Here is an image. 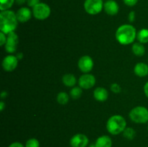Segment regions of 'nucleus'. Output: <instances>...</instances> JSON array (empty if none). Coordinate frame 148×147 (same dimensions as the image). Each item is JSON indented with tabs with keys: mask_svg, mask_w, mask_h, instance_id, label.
<instances>
[{
	"mask_svg": "<svg viewBox=\"0 0 148 147\" xmlns=\"http://www.w3.org/2000/svg\"><path fill=\"white\" fill-rule=\"evenodd\" d=\"M18 25V20L14 12L4 10L0 12V30L4 34L8 35L14 32Z\"/></svg>",
	"mask_w": 148,
	"mask_h": 147,
	"instance_id": "nucleus-1",
	"label": "nucleus"
},
{
	"mask_svg": "<svg viewBox=\"0 0 148 147\" xmlns=\"http://www.w3.org/2000/svg\"><path fill=\"white\" fill-rule=\"evenodd\" d=\"M116 39L121 45H130L137 38V30L130 24H124L119 26L116 31Z\"/></svg>",
	"mask_w": 148,
	"mask_h": 147,
	"instance_id": "nucleus-2",
	"label": "nucleus"
},
{
	"mask_svg": "<svg viewBox=\"0 0 148 147\" xmlns=\"http://www.w3.org/2000/svg\"><path fill=\"white\" fill-rule=\"evenodd\" d=\"M127 128V121L125 118L119 115L110 117L106 122V129L111 135H119L123 133Z\"/></svg>",
	"mask_w": 148,
	"mask_h": 147,
	"instance_id": "nucleus-3",
	"label": "nucleus"
},
{
	"mask_svg": "<svg viewBox=\"0 0 148 147\" xmlns=\"http://www.w3.org/2000/svg\"><path fill=\"white\" fill-rule=\"evenodd\" d=\"M129 116L135 123H146L148 122V109L144 106H137L131 110Z\"/></svg>",
	"mask_w": 148,
	"mask_h": 147,
	"instance_id": "nucleus-4",
	"label": "nucleus"
},
{
	"mask_svg": "<svg viewBox=\"0 0 148 147\" xmlns=\"http://www.w3.org/2000/svg\"><path fill=\"white\" fill-rule=\"evenodd\" d=\"M103 0H85L84 2V9L88 14L95 15L103 10Z\"/></svg>",
	"mask_w": 148,
	"mask_h": 147,
	"instance_id": "nucleus-5",
	"label": "nucleus"
},
{
	"mask_svg": "<svg viewBox=\"0 0 148 147\" xmlns=\"http://www.w3.org/2000/svg\"><path fill=\"white\" fill-rule=\"evenodd\" d=\"M32 12H33V15L35 18L39 20H44L50 16L51 10L47 4L40 2L33 7Z\"/></svg>",
	"mask_w": 148,
	"mask_h": 147,
	"instance_id": "nucleus-6",
	"label": "nucleus"
},
{
	"mask_svg": "<svg viewBox=\"0 0 148 147\" xmlns=\"http://www.w3.org/2000/svg\"><path fill=\"white\" fill-rule=\"evenodd\" d=\"M19 43L18 35L14 32L7 35V40L4 45V49L8 53H13L16 51Z\"/></svg>",
	"mask_w": 148,
	"mask_h": 147,
	"instance_id": "nucleus-7",
	"label": "nucleus"
},
{
	"mask_svg": "<svg viewBox=\"0 0 148 147\" xmlns=\"http://www.w3.org/2000/svg\"><path fill=\"white\" fill-rule=\"evenodd\" d=\"M94 62L89 56H83L78 61V68L84 74H88L92 71Z\"/></svg>",
	"mask_w": 148,
	"mask_h": 147,
	"instance_id": "nucleus-8",
	"label": "nucleus"
},
{
	"mask_svg": "<svg viewBox=\"0 0 148 147\" xmlns=\"http://www.w3.org/2000/svg\"><path fill=\"white\" fill-rule=\"evenodd\" d=\"M95 82H96L95 77L90 74H84L79 78L78 80L79 86L82 89H89L93 87L95 84Z\"/></svg>",
	"mask_w": 148,
	"mask_h": 147,
	"instance_id": "nucleus-9",
	"label": "nucleus"
},
{
	"mask_svg": "<svg viewBox=\"0 0 148 147\" xmlns=\"http://www.w3.org/2000/svg\"><path fill=\"white\" fill-rule=\"evenodd\" d=\"M89 144L88 136L83 133H77L74 135L69 141L71 147H87Z\"/></svg>",
	"mask_w": 148,
	"mask_h": 147,
	"instance_id": "nucleus-10",
	"label": "nucleus"
},
{
	"mask_svg": "<svg viewBox=\"0 0 148 147\" xmlns=\"http://www.w3.org/2000/svg\"><path fill=\"white\" fill-rule=\"evenodd\" d=\"M18 65V59L17 56L8 55L5 56L2 61V68L6 71H12Z\"/></svg>",
	"mask_w": 148,
	"mask_h": 147,
	"instance_id": "nucleus-11",
	"label": "nucleus"
},
{
	"mask_svg": "<svg viewBox=\"0 0 148 147\" xmlns=\"http://www.w3.org/2000/svg\"><path fill=\"white\" fill-rule=\"evenodd\" d=\"M17 18L18 22L21 23H25L28 22L31 19L32 15H33V12L26 7H23L19 9L16 12Z\"/></svg>",
	"mask_w": 148,
	"mask_h": 147,
	"instance_id": "nucleus-12",
	"label": "nucleus"
},
{
	"mask_svg": "<svg viewBox=\"0 0 148 147\" xmlns=\"http://www.w3.org/2000/svg\"><path fill=\"white\" fill-rule=\"evenodd\" d=\"M103 9L107 14L110 16H114L118 14L119 11V6L118 3L114 0H108L104 3Z\"/></svg>",
	"mask_w": 148,
	"mask_h": 147,
	"instance_id": "nucleus-13",
	"label": "nucleus"
},
{
	"mask_svg": "<svg viewBox=\"0 0 148 147\" xmlns=\"http://www.w3.org/2000/svg\"><path fill=\"white\" fill-rule=\"evenodd\" d=\"M94 98L98 102H105L108 97V92L103 87H97L93 92Z\"/></svg>",
	"mask_w": 148,
	"mask_h": 147,
	"instance_id": "nucleus-14",
	"label": "nucleus"
},
{
	"mask_svg": "<svg viewBox=\"0 0 148 147\" xmlns=\"http://www.w3.org/2000/svg\"><path fill=\"white\" fill-rule=\"evenodd\" d=\"M134 72L139 77H145L148 75V65L145 63L140 62L135 65Z\"/></svg>",
	"mask_w": 148,
	"mask_h": 147,
	"instance_id": "nucleus-15",
	"label": "nucleus"
},
{
	"mask_svg": "<svg viewBox=\"0 0 148 147\" xmlns=\"http://www.w3.org/2000/svg\"><path fill=\"white\" fill-rule=\"evenodd\" d=\"M95 144L96 147H112V140L108 135H103L97 138Z\"/></svg>",
	"mask_w": 148,
	"mask_h": 147,
	"instance_id": "nucleus-16",
	"label": "nucleus"
},
{
	"mask_svg": "<svg viewBox=\"0 0 148 147\" xmlns=\"http://www.w3.org/2000/svg\"><path fill=\"white\" fill-rule=\"evenodd\" d=\"M62 82L64 84L68 87H74L76 84L77 79L72 74H66L62 77Z\"/></svg>",
	"mask_w": 148,
	"mask_h": 147,
	"instance_id": "nucleus-17",
	"label": "nucleus"
},
{
	"mask_svg": "<svg viewBox=\"0 0 148 147\" xmlns=\"http://www.w3.org/2000/svg\"><path fill=\"white\" fill-rule=\"evenodd\" d=\"M132 53L135 56H139V57L144 56L145 53V46L143 43H134L132 45Z\"/></svg>",
	"mask_w": 148,
	"mask_h": 147,
	"instance_id": "nucleus-18",
	"label": "nucleus"
},
{
	"mask_svg": "<svg viewBox=\"0 0 148 147\" xmlns=\"http://www.w3.org/2000/svg\"><path fill=\"white\" fill-rule=\"evenodd\" d=\"M137 39L139 43L145 44L148 43V29L143 28L137 33Z\"/></svg>",
	"mask_w": 148,
	"mask_h": 147,
	"instance_id": "nucleus-19",
	"label": "nucleus"
},
{
	"mask_svg": "<svg viewBox=\"0 0 148 147\" xmlns=\"http://www.w3.org/2000/svg\"><path fill=\"white\" fill-rule=\"evenodd\" d=\"M69 100V96L67 93L64 92H59L56 97V101L59 104L62 105H66Z\"/></svg>",
	"mask_w": 148,
	"mask_h": 147,
	"instance_id": "nucleus-20",
	"label": "nucleus"
},
{
	"mask_svg": "<svg viewBox=\"0 0 148 147\" xmlns=\"http://www.w3.org/2000/svg\"><path fill=\"white\" fill-rule=\"evenodd\" d=\"M15 3V0H0V10H8Z\"/></svg>",
	"mask_w": 148,
	"mask_h": 147,
	"instance_id": "nucleus-21",
	"label": "nucleus"
},
{
	"mask_svg": "<svg viewBox=\"0 0 148 147\" xmlns=\"http://www.w3.org/2000/svg\"><path fill=\"white\" fill-rule=\"evenodd\" d=\"M82 94V90L80 86H74L70 91V97L74 99H79Z\"/></svg>",
	"mask_w": 148,
	"mask_h": 147,
	"instance_id": "nucleus-22",
	"label": "nucleus"
},
{
	"mask_svg": "<svg viewBox=\"0 0 148 147\" xmlns=\"http://www.w3.org/2000/svg\"><path fill=\"white\" fill-rule=\"evenodd\" d=\"M123 135L127 139L133 140L136 135V132L134 129L129 127V128H126L125 130L123 131Z\"/></svg>",
	"mask_w": 148,
	"mask_h": 147,
	"instance_id": "nucleus-23",
	"label": "nucleus"
},
{
	"mask_svg": "<svg viewBox=\"0 0 148 147\" xmlns=\"http://www.w3.org/2000/svg\"><path fill=\"white\" fill-rule=\"evenodd\" d=\"M25 147H40V142L35 138H30L26 141Z\"/></svg>",
	"mask_w": 148,
	"mask_h": 147,
	"instance_id": "nucleus-24",
	"label": "nucleus"
},
{
	"mask_svg": "<svg viewBox=\"0 0 148 147\" xmlns=\"http://www.w3.org/2000/svg\"><path fill=\"white\" fill-rule=\"evenodd\" d=\"M110 89H111V92H114V93H115V94L120 93L121 91V86H120V85L118 84H116V83L112 84L111 85V87H110Z\"/></svg>",
	"mask_w": 148,
	"mask_h": 147,
	"instance_id": "nucleus-25",
	"label": "nucleus"
},
{
	"mask_svg": "<svg viewBox=\"0 0 148 147\" xmlns=\"http://www.w3.org/2000/svg\"><path fill=\"white\" fill-rule=\"evenodd\" d=\"M7 40V36H6V34L1 32L0 33V46H3L5 45L6 42Z\"/></svg>",
	"mask_w": 148,
	"mask_h": 147,
	"instance_id": "nucleus-26",
	"label": "nucleus"
},
{
	"mask_svg": "<svg viewBox=\"0 0 148 147\" xmlns=\"http://www.w3.org/2000/svg\"><path fill=\"white\" fill-rule=\"evenodd\" d=\"M40 2V0H27V3H26V4H27V5L29 7L33 8L35 6L38 4Z\"/></svg>",
	"mask_w": 148,
	"mask_h": 147,
	"instance_id": "nucleus-27",
	"label": "nucleus"
},
{
	"mask_svg": "<svg viewBox=\"0 0 148 147\" xmlns=\"http://www.w3.org/2000/svg\"><path fill=\"white\" fill-rule=\"evenodd\" d=\"M139 0H123L124 4L129 7H134L137 4Z\"/></svg>",
	"mask_w": 148,
	"mask_h": 147,
	"instance_id": "nucleus-28",
	"label": "nucleus"
},
{
	"mask_svg": "<svg viewBox=\"0 0 148 147\" xmlns=\"http://www.w3.org/2000/svg\"><path fill=\"white\" fill-rule=\"evenodd\" d=\"M135 12L134 11H131L129 14L128 16V20L130 22H134V20H135Z\"/></svg>",
	"mask_w": 148,
	"mask_h": 147,
	"instance_id": "nucleus-29",
	"label": "nucleus"
},
{
	"mask_svg": "<svg viewBox=\"0 0 148 147\" xmlns=\"http://www.w3.org/2000/svg\"><path fill=\"white\" fill-rule=\"evenodd\" d=\"M8 147H25V146H23V144L20 142H13L11 144H10Z\"/></svg>",
	"mask_w": 148,
	"mask_h": 147,
	"instance_id": "nucleus-30",
	"label": "nucleus"
},
{
	"mask_svg": "<svg viewBox=\"0 0 148 147\" xmlns=\"http://www.w3.org/2000/svg\"><path fill=\"white\" fill-rule=\"evenodd\" d=\"M15 3L17 5H23L24 4L27 3V0H15Z\"/></svg>",
	"mask_w": 148,
	"mask_h": 147,
	"instance_id": "nucleus-31",
	"label": "nucleus"
},
{
	"mask_svg": "<svg viewBox=\"0 0 148 147\" xmlns=\"http://www.w3.org/2000/svg\"><path fill=\"white\" fill-rule=\"evenodd\" d=\"M144 92L145 96L148 98V82L145 84L144 86Z\"/></svg>",
	"mask_w": 148,
	"mask_h": 147,
	"instance_id": "nucleus-32",
	"label": "nucleus"
},
{
	"mask_svg": "<svg viewBox=\"0 0 148 147\" xmlns=\"http://www.w3.org/2000/svg\"><path fill=\"white\" fill-rule=\"evenodd\" d=\"M7 95H8V93H7V92H6V91H2L1 93V99H5V98H7Z\"/></svg>",
	"mask_w": 148,
	"mask_h": 147,
	"instance_id": "nucleus-33",
	"label": "nucleus"
},
{
	"mask_svg": "<svg viewBox=\"0 0 148 147\" xmlns=\"http://www.w3.org/2000/svg\"><path fill=\"white\" fill-rule=\"evenodd\" d=\"M4 107H5V103H4L2 100H1V102H0V110H1V112L4 110Z\"/></svg>",
	"mask_w": 148,
	"mask_h": 147,
	"instance_id": "nucleus-34",
	"label": "nucleus"
},
{
	"mask_svg": "<svg viewBox=\"0 0 148 147\" xmlns=\"http://www.w3.org/2000/svg\"><path fill=\"white\" fill-rule=\"evenodd\" d=\"M17 58L18 60H21V59H23V53H17Z\"/></svg>",
	"mask_w": 148,
	"mask_h": 147,
	"instance_id": "nucleus-35",
	"label": "nucleus"
},
{
	"mask_svg": "<svg viewBox=\"0 0 148 147\" xmlns=\"http://www.w3.org/2000/svg\"><path fill=\"white\" fill-rule=\"evenodd\" d=\"M88 147H96V146H95V144H90Z\"/></svg>",
	"mask_w": 148,
	"mask_h": 147,
	"instance_id": "nucleus-36",
	"label": "nucleus"
},
{
	"mask_svg": "<svg viewBox=\"0 0 148 147\" xmlns=\"http://www.w3.org/2000/svg\"><path fill=\"white\" fill-rule=\"evenodd\" d=\"M147 129H148V123H147Z\"/></svg>",
	"mask_w": 148,
	"mask_h": 147,
	"instance_id": "nucleus-37",
	"label": "nucleus"
},
{
	"mask_svg": "<svg viewBox=\"0 0 148 147\" xmlns=\"http://www.w3.org/2000/svg\"><path fill=\"white\" fill-rule=\"evenodd\" d=\"M106 1H108V0H106Z\"/></svg>",
	"mask_w": 148,
	"mask_h": 147,
	"instance_id": "nucleus-38",
	"label": "nucleus"
}]
</instances>
